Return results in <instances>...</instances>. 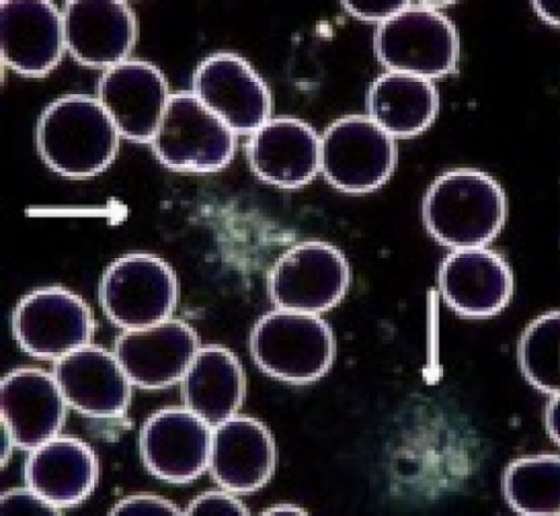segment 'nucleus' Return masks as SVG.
I'll return each instance as SVG.
<instances>
[{"label": "nucleus", "instance_id": "f257e3e1", "mask_svg": "<svg viewBox=\"0 0 560 516\" xmlns=\"http://www.w3.org/2000/svg\"><path fill=\"white\" fill-rule=\"evenodd\" d=\"M120 137L98 99L83 94L51 102L36 129L43 161L54 172L72 178L91 177L107 168L117 154Z\"/></svg>", "mask_w": 560, "mask_h": 516}, {"label": "nucleus", "instance_id": "f03ea898", "mask_svg": "<svg viewBox=\"0 0 560 516\" xmlns=\"http://www.w3.org/2000/svg\"><path fill=\"white\" fill-rule=\"evenodd\" d=\"M422 213L429 233L442 245L480 247L494 239L505 222V194L489 174L455 168L429 187Z\"/></svg>", "mask_w": 560, "mask_h": 516}, {"label": "nucleus", "instance_id": "7ed1b4c3", "mask_svg": "<svg viewBox=\"0 0 560 516\" xmlns=\"http://www.w3.org/2000/svg\"><path fill=\"white\" fill-rule=\"evenodd\" d=\"M249 349L267 375L291 384L317 380L330 368L336 343L317 314L277 308L254 325Z\"/></svg>", "mask_w": 560, "mask_h": 516}, {"label": "nucleus", "instance_id": "20e7f679", "mask_svg": "<svg viewBox=\"0 0 560 516\" xmlns=\"http://www.w3.org/2000/svg\"><path fill=\"white\" fill-rule=\"evenodd\" d=\"M150 143L172 169L214 172L232 160L236 133L192 92H177L171 94Z\"/></svg>", "mask_w": 560, "mask_h": 516}, {"label": "nucleus", "instance_id": "39448f33", "mask_svg": "<svg viewBox=\"0 0 560 516\" xmlns=\"http://www.w3.org/2000/svg\"><path fill=\"white\" fill-rule=\"evenodd\" d=\"M374 48L378 60L390 72L430 80L452 73L459 56L455 26L428 4L409 5L381 23Z\"/></svg>", "mask_w": 560, "mask_h": 516}, {"label": "nucleus", "instance_id": "423d86ee", "mask_svg": "<svg viewBox=\"0 0 560 516\" xmlns=\"http://www.w3.org/2000/svg\"><path fill=\"white\" fill-rule=\"evenodd\" d=\"M178 295L172 268L160 257L133 253L113 261L102 275L98 296L112 322L122 330L168 319Z\"/></svg>", "mask_w": 560, "mask_h": 516}, {"label": "nucleus", "instance_id": "0eeeda50", "mask_svg": "<svg viewBox=\"0 0 560 516\" xmlns=\"http://www.w3.org/2000/svg\"><path fill=\"white\" fill-rule=\"evenodd\" d=\"M396 162L394 138L370 117L346 116L320 138V171L336 188L372 191L390 176Z\"/></svg>", "mask_w": 560, "mask_h": 516}, {"label": "nucleus", "instance_id": "6e6552de", "mask_svg": "<svg viewBox=\"0 0 560 516\" xmlns=\"http://www.w3.org/2000/svg\"><path fill=\"white\" fill-rule=\"evenodd\" d=\"M12 330L24 352L57 361L91 343L94 318L79 295L47 286L20 300L12 314Z\"/></svg>", "mask_w": 560, "mask_h": 516}, {"label": "nucleus", "instance_id": "1a4fd4ad", "mask_svg": "<svg viewBox=\"0 0 560 516\" xmlns=\"http://www.w3.org/2000/svg\"><path fill=\"white\" fill-rule=\"evenodd\" d=\"M349 282L343 254L330 244L308 241L279 257L269 272L268 289L277 308L318 314L342 300Z\"/></svg>", "mask_w": 560, "mask_h": 516}, {"label": "nucleus", "instance_id": "9d476101", "mask_svg": "<svg viewBox=\"0 0 560 516\" xmlns=\"http://www.w3.org/2000/svg\"><path fill=\"white\" fill-rule=\"evenodd\" d=\"M236 134H252L269 118V91L250 64L231 52L207 57L197 67L192 91Z\"/></svg>", "mask_w": 560, "mask_h": 516}, {"label": "nucleus", "instance_id": "9b49d317", "mask_svg": "<svg viewBox=\"0 0 560 516\" xmlns=\"http://www.w3.org/2000/svg\"><path fill=\"white\" fill-rule=\"evenodd\" d=\"M170 96L159 68L148 61L125 60L102 74L96 98L120 136L150 143Z\"/></svg>", "mask_w": 560, "mask_h": 516}, {"label": "nucleus", "instance_id": "f8f14e48", "mask_svg": "<svg viewBox=\"0 0 560 516\" xmlns=\"http://www.w3.org/2000/svg\"><path fill=\"white\" fill-rule=\"evenodd\" d=\"M195 330L177 319L122 330L114 354L132 385L145 389L167 387L179 382L199 350Z\"/></svg>", "mask_w": 560, "mask_h": 516}, {"label": "nucleus", "instance_id": "ddd939ff", "mask_svg": "<svg viewBox=\"0 0 560 516\" xmlns=\"http://www.w3.org/2000/svg\"><path fill=\"white\" fill-rule=\"evenodd\" d=\"M212 427L186 408L152 414L140 433L145 467L159 479L186 483L208 469Z\"/></svg>", "mask_w": 560, "mask_h": 516}, {"label": "nucleus", "instance_id": "4468645a", "mask_svg": "<svg viewBox=\"0 0 560 516\" xmlns=\"http://www.w3.org/2000/svg\"><path fill=\"white\" fill-rule=\"evenodd\" d=\"M0 46L3 62L15 72L47 74L66 47L62 14L46 0L1 1Z\"/></svg>", "mask_w": 560, "mask_h": 516}, {"label": "nucleus", "instance_id": "2eb2a0df", "mask_svg": "<svg viewBox=\"0 0 560 516\" xmlns=\"http://www.w3.org/2000/svg\"><path fill=\"white\" fill-rule=\"evenodd\" d=\"M61 14L66 48L78 62L110 68L127 60L138 26L126 1L70 0Z\"/></svg>", "mask_w": 560, "mask_h": 516}, {"label": "nucleus", "instance_id": "dca6fc26", "mask_svg": "<svg viewBox=\"0 0 560 516\" xmlns=\"http://www.w3.org/2000/svg\"><path fill=\"white\" fill-rule=\"evenodd\" d=\"M276 461L275 438L261 421L235 414L212 427L208 469L224 490L257 491L272 477Z\"/></svg>", "mask_w": 560, "mask_h": 516}, {"label": "nucleus", "instance_id": "f3484780", "mask_svg": "<svg viewBox=\"0 0 560 516\" xmlns=\"http://www.w3.org/2000/svg\"><path fill=\"white\" fill-rule=\"evenodd\" d=\"M445 303L457 314L483 318L499 313L513 292V277L505 259L485 246L453 249L439 270Z\"/></svg>", "mask_w": 560, "mask_h": 516}, {"label": "nucleus", "instance_id": "a211bd4d", "mask_svg": "<svg viewBox=\"0 0 560 516\" xmlns=\"http://www.w3.org/2000/svg\"><path fill=\"white\" fill-rule=\"evenodd\" d=\"M0 403L1 423L15 446L30 452L58 435L68 406L52 373L35 367L2 378Z\"/></svg>", "mask_w": 560, "mask_h": 516}, {"label": "nucleus", "instance_id": "6ab92c4d", "mask_svg": "<svg viewBox=\"0 0 560 516\" xmlns=\"http://www.w3.org/2000/svg\"><path fill=\"white\" fill-rule=\"evenodd\" d=\"M52 375L67 404L85 415L113 418L129 404L132 383L114 352L98 345L58 359Z\"/></svg>", "mask_w": 560, "mask_h": 516}, {"label": "nucleus", "instance_id": "aec40b11", "mask_svg": "<svg viewBox=\"0 0 560 516\" xmlns=\"http://www.w3.org/2000/svg\"><path fill=\"white\" fill-rule=\"evenodd\" d=\"M253 172L281 188H298L320 171V139L302 120L270 118L255 130L247 143Z\"/></svg>", "mask_w": 560, "mask_h": 516}, {"label": "nucleus", "instance_id": "412c9836", "mask_svg": "<svg viewBox=\"0 0 560 516\" xmlns=\"http://www.w3.org/2000/svg\"><path fill=\"white\" fill-rule=\"evenodd\" d=\"M179 383L183 407L211 427L236 414L246 390L236 355L214 344L199 348Z\"/></svg>", "mask_w": 560, "mask_h": 516}, {"label": "nucleus", "instance_id": "4be33fe9", "mask_svg": "<svg viewBox=\"0 0 560 516\" xmlns=\"http://www.w3.org/2000/svg\"><path fill=\"white\" fill-rule=\"evenodd\" d=\"M97 464L82 441L56 436L30 452L25 482L52 505L61 508L82 502L93 490Z\"/></svg>", "mask_w": 560, "mask_h": 516}, {"label": "nucleus", "instance_id": "5701e85b", "mask_svg": "<svg viewBox=\"0 0 560 516\" xmlns=\"http://www.w3.org/2000/svg\"><path fill=\"white\" fill-rule=\"evenodd\" d=\"M369 117L390 137H411L425 130L439 109V96L430 79L387 72L370 86Z\"/></svg>", "mask_w": 560, "mask_h": 516}, {"label": "nucleus", "instance_id": "b1692460", "mask_svg": "<svg viewBox=\"0 0 560 516\" xmlns=\"http://www.w3.org/2000/svg\"><path fill=\"white\" fill-rule=\"evenodd\" d=\"M504 497L521 515L560 514V453L525 456L503 474Z\"/></svg>", "mask_w": 560, "mask_h": 516}, {"label": "nucleus", "instance_id": "393cba45", "mask_svg": "<svg viewBox=\"0 0 560 516\" xmlns=\"http://www.w3.org/2000/svg\"><path fill=\"white\" fill-rule=\"evenodd\" d=\"M517 361L532 386L560 397V310L546 312L526 326L518 340Z\"/></svg>", "mask_w": 560, "mask_h": 516}, {"label": "nucleus", "instance_id": "a878e982", "mask_svg": "<svg viewBox=\"0 0 560 516\" xmlns=\"http://www.w3.org/2000/svg\"><path fill=\"white\" fill-rule=\"evenodd\" d=\"M0 515H60V508L49 503L28 485L2 493Z\"/></svg>", "mask_w": 560, "mask_h": 516}, {"label": "nucleus", "instance_id": "bb28decb", "mask_svg": "<svg viewBox=\"0 0 560 516\" xmlns=\"http://www.w3.org/2000/svg\"><path fill=\"white\" fill-rule=\"evenodd\" d=\"M184 515H249V511L229 491H208L192 499Z\"/></svg>", "mask_w": 560, "mask_h": 516}, {"label": "nucleus", "instance_id": "cd10ccee", "mask_svg": "<svg viewBox=\"0 0 560 516\" xmlns=\"http://www.w3.org/2000/svg\"><path fill=\"white\" fill-rule=\"evenodd\" d=\"M109 515H184L171 501L153 494H133L118 501Z\"/></svg>", "mask_w": 560, "mask_h": 516}, {"label": "nucleus", "instance_id": "c85d7f7f", "mask_svg": "<svg viewBox=\"0 0 560 516\" xmlns=\"http://www.w3.org/2000/svg\"><path fill=\"white\" fill-rule=\"evenodd\" d=\"M345 9L363 21H376L380 24L407 9L409 1H342Z\"/></svg>", "mask_w": 560, "mask_h": 516}, {"label": "nucleus", "instance_id": "c756f323", "mask_svg": "<svg viewBox=\"0 0 560 516\" xmlns=\"http://www.w3.org/2000/svg\"><path fill=\"white\" fill-rule=\"evenodd\" d=\"M15 446L13 437L7 426L1 423V466L9 461V458L12 453V448Z\"/></svg>", "mask_w": 560, "mask_h": 516}, {"label": "nucleus", "instance_id": "7c9ffc66", "mask_svg": "<svg viewBox=\"0 0 560 516\" xmlns=\"http://www.w3.org/2000/svg\"><path fill=\"white\" fill-rule=\"evenodd\" d=\"M261 514L264 515H302L306 514L303 508L290 504V503H280L273 505L267 509H265Z\"/></svg>", "mask_w": 560, "mask_h": 516}]
</instances>
